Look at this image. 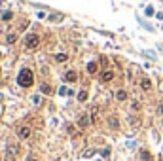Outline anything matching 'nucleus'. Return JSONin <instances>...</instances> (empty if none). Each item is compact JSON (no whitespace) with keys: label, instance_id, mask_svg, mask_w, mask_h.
<instances>
[{"label":"nucleus","instance_id":"21","mask_svg":"<svg viewBox=\"0 0 163 161\" xmlns=\"http://www.w3.org/2000/svg\"><path fill=\"white\" fill-rule=\"evenodd\" d=\"M29 161H38V159H34V157H30V159H29Z\"/></svg>","mask_w":163,"mask_h":161},{"label":"nucleus","instance_id":"4","mask_svg":"<svg viewBox=\"0 0 163 161\" xmlns=\"http://www.w3.org/2000/svg\"><path fill=\"white\" fill-rule=\"evenodd\" d=\"M65 80H67V82H70V84H72V82H76V80H78V74H76L74 70H68L67 74H65Z\"/></svg>","mask_w":163,"mask_h":161},{"label":"nucleus","instance_id":"15","mask_svg":"<svg viewBox=\"0 0 163 161\" xmlns=\"http://www.w3.org/2000/svg\"><path fill=\"white\" fill-rule=\"evenodd\" d=\"M140 157H142V159H146V161H150V159H152V155H150V152H146V150H144V152H140Z\"/></svg>","mask_w":163,"mask_h":161},{"label":"nucleus","instance_id":"20","mask_svg":"<svg viewBox=\"0 0 163 161\" xmlns=\"http://www.w3.org/2000/svg\"><path fill=\"white\" fill-rule=\"evenodd\" d=\"M159 112H161V114H163V104H161V106H159Z\"/></svg>","mask_w":163,"mask_h":161},{"label":"nucleus","instance_id":"18","mask_svg":"<svg viewBox=\"0 0 163 161\" xmlns=\"http://www.w3.org/2000/svg\"><path fill=\"white\" fill-rule=\"evenodd\" d=\"M32 101H34V104H40V101H42V99H40V97L36 95V97H34V99H32Z\"/></svg>","mask_w":163,"mask_h":161},{"label":"nucleus","instance_id":"10","mask_svg":"<svg viewBox=\"0 0 163 161\" xmlns=\"http://www.w3.org/2000/svg\"><path fill=\"white\" fill-rule=\"evenodd\" d=\"M40 89H42L44 95H51V87H49L48 84H42V85H40Z\"/></svg>","mask_w":163,"mask_h":161},{"label":"nucleus","instance_id":"7","mask_svg":"<svg viewBox=\"0 0 163 161\" xmlns=\"http://www.w3.org/2000/svg\"><path fill=\"white\" fill-rule=\"evenodd\" d=\"M140 87H142L144 91H148L150 87H152V82L148 80V78H142V80H140Z\"/></svg>","mask_w":163,"mask_h":161},{"label":"nucleus","instance_id":"9","mask_svg":"<svg viewBox=\"0 0 163 161\" xmlns=\"http://www.w3.org/2000/svg\"><path fill=\"white\" fill-rule=\"evenodd\" d=\"M15 155H17V146H10L8 148V157L10 159H15Z\"/></svg>","mask_w":163,"mask_h":161},{"label":"nucleus","instance_id":"13","mask_svg":"<svg viewBox=\"0 0 163 161\" xmlns=\"http://www.w3.org/2000/svg\"><path fill=\"white\" fill-rule=\"evenodd\" d=\"M0 17H2V21H10V19L13 17V13H12V12H4L2 15H0Z\"/></svg>","mask_w":163,"mask_h":161},{"label":"nucleus","instance_id":"3","mask_svg":"<svg viewBox=\"0 0 163 161\" xmlns=\"http://www.w3.org/2000/svg\"><path fill=\"white\" fill-rule=\"evenodd\" d=\"M78 125H80L82 129H84V127H87V125H89V116H87V114H82V116L78 118Z\"/></svg>","mask_w":163,"mask_h":161},{"label":"nucleus","instance_id":"2","mask_svg":"<svg viewBox=\"0 0 163 161\" xmlns=\"http://www.w3.org/2000/svg\"><path fill=\"white\" fill-rule=\"evenodd\" d=\"M25 44H27V48L29 49H36L38 48V44H40V38L36 34H29L27 36V40H25Z\"/></svg>","mask_w":163,"mask_h":161},{"label":"nucleus","instance_id":"17","mask_svg":"<svg viewBox=\"0 0 163 161\" xmlns=\"http://www.w3.org/2000/svg\"><path fill=\"white\" fill-rule=\"evenodd\" d=\"M15 40H17V34H10L8 36V44H13Z\"/></svg>","mask_w":163,"mask_h":161},{"label":"nucleus","instance_id":"8","mask_svg":"<svg viewBox=\"0 0 163 161\" xmlns=\"http://www.w3.org/2000/svg\"><path fill=\"white\" fill-rule=\"evenodd\" d=\"M108 125H110L112 129H118V127H120V121H118V118H116V116L108 118Z\"/></svg>","mask_w":163,"mask_h":161},{"label":"nucleus","instance_id":"6","mask_svg":"<svg viewBox=\"0 0 163 161\" xmlns=\"http://www.w3.org/2000/svg\"><path fill=\"white\" fill-rule=\"evenodd\" d=\"M112 78H114V72H112V70H104L103 76H101V80H103V82H110Z\"/></svg>","mask_w":163,"mask_h":161},{"label":"nucleus","instance_id":"22","mask_svg":"<svg viewBox=\"0 0 163 161\" xmlns=\"http://www.w3.org/2000/svg\"><path fill=\"white\" fill-rule=\"evenodd\" d=\"M0 57H2V53H0Z\"/></svg>","mask_w":163,"mask_h":161},{"label":"nucleus","instance_id":"1","mask_svg":"<svg viewBox=\"0 0 163 161\" xmlns=\"http://www.w3.org/2000/svg\"><path fill=\"white\" fill-rule=\"evenodd\" d=\"M32 82H34V76H32V72H30L29 68H23L21 72H19L17 84L21 87H30V85H32Z\"/></svg>","mask_w":163,"mask_h":161},{"label":"nucleus","instance_id":"14","mask_svg":"<svg viewBox=\"0 0 163 161\" xmlns=\"http://www.w3.org/2000/svg\"><path fill=\"white\" fill-rule=\"evenodd\" d=\"M78 101H80V102L87 101V91H80V93H78Z\"/></svg>","mask_w":163,"mask_h":161},{"label":"nucleus","instance_id":"19","mask_svg":"<svg viewBox=\"0 0 163 161\" xmlns=\"http://www.w3.org/2000/svg\"><path fill=\"white\" fill-rule=\"evenodd\" d=\"M154 13V8H146V15H152Z\"/></svg>","mask_w":163,"mask_h":161},{"label":"nucleus","instance_id":"5","mask_svg":"<svg viewBox=\"0 0 163 161\" xmlns=\"http://www.w3.org/2000/svg\"><path fill=\"white\" fill-rule=\"evenodd\" d=\"M17 135H19V138H29L30 137V129L29 127H21L17 131Z\"/></svg>","mask_w":163,"mask_h":161},{"label":"nucleus","instance_id":"16","mask_svg":"<svg viewBox=\"0 0 163 161\" xmlns=\"http://www.w3.org/2000/svg\"><path fill=\"white\" fill-rule=\"evenodd\" d=\"M55 59H57L59 63H63V61H67V55H65V53H59L57 57H55Z\"/></svg>","mask_w":163,"mask_h":161},{"label":"nucleus","instance_id":"12","mask_svg":"<svg viewBox=\"0 0 163 161\" xmlns=\"http://www.w3.org/2000/svg\"><path fill=\"white\" fill-rule=\"evenodd\" d=\"M97 66H99L97 63H89V65H87V72H89V74H95V72H97Z\"/></svg>","mask_w":163,"mask_h":161},{"label":"nucleus","instance_id":"11","mask_svg":"<svg viewBox=\"0 0 163 161\" xmlns=\"http://www.w3.org/2000/svg\"><path fill=\"white\" fill-rule=\"evenodd\" d=\"M116 97H118V101H125V99H127V91L120 89L118 93H116Z\"/></svg>","mask_w":163,"mask_h":161}]
</instances>
